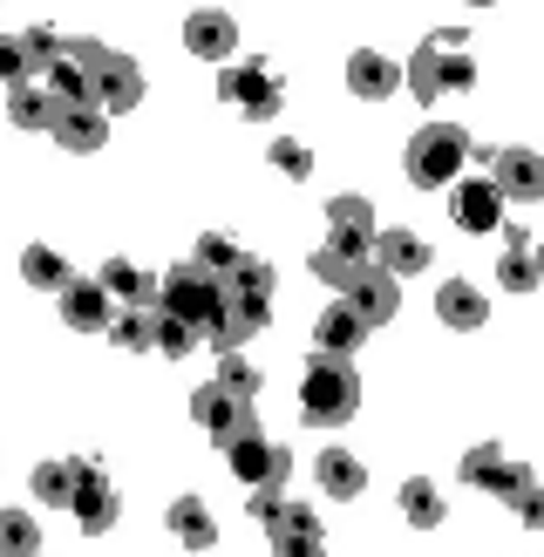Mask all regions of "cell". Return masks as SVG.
Here are the masks:
<instances>
[{
    "mask_svg": "<svg viewBox=\"0 0 544 557\" xmlns=\"http://www.w3.org/2000/svg\"><path fill=\"white\" fill-rule=\"evenodd\" d=\"M272 286H280L272 259H252V252H245L225 278H218V320L205 326V341H211L218 354H238V347L265 326V313H272Z\"/></svg>",
    "mask_w": 544,
    "mask_h": 557,
    "instance_id": "cell-1",
    "label": "cell"
},
{
    "mask_svg": "<svg viewBox=\"0 0 544 557\" xmlns=\"http://www.w3.org/2000/svg\"><path fill=\"white\" fill-rule=\"evenodd\" d=\"M62 54L89 75V96L102 116H129L136 102H144V75H136L129 54H116L109 41H62Z\"/></svg>",
    "mask_w": 544,
    "mask_h": 557,
    "instance_id": "cell-2",
    "label": "cell"
},
{
    "mask_svg": "<svg viewBox=\"0 0 544 557\" xmlns=\"http://www.w3.org/2000/svg\"><path fill=\"white\" fill-rule=\"evenodd\" d=\"M408 89H416V102H443V96H470L477 89V62L462 54V35L449 27V35H429L422 48H416V62H408Z\"/></svg>",
    "mask_w": 544,
    "mask_h": 557,
    "instance_id": "cell-3",
    "label": "cell"
},
{
    "mask_svg": "<svg viewBox=\"0 0 544 557\" xmlns=\"http://www.w3.org/2000/svg\"><path fill=\"white\" fill-rule=\"evenodd\" d=\"M354 408H361V374H354L347 360L313 354L307 381H299V414H307L313 429H341V422H354Z\"/></svg>",
    "mask_w": 544,
    "mask_h": 557,
    "instance_id": "cell-4",
    "label": "cell"
},
{
    "mask_svg": "<svg viewBox=\"0 0 544 557\" xmlns=\"http://www.w3.org/2000/svg\"><path fill=\"white\" fill-rule=\"evenodd\" d=\"M470 163V129L462 123H422L416 136H408V184H456V171Z\"/></svg>",
    "mask_w": 544,
    "mask_h": 557,
    "instance_id": "cell-5",
    "label": "cell"
},
{
    "mask_svg": "<svg viewBox=\"0 0 544 557\" xmlns=\"http://www.w3.org/2000/svg\"><path fill=\"white\" fill-rule=\"evenodd\" d=\"M218 449H225V469H232L245 490H259V483H286V476H293V449H286V442H272L259 422H245L238 435L218 442Z\"/></svg>",
    "mask_w": 544,
    "mask_h": 557,
    "instance_id": "cell-6",
    "label": "cell"
},
{
    "mask_svg": "<svg viewBox=\"0 0 544 557\" xmlns=\"http://www.w3.org/2000/svg\"><path fill=\"white\" fill-rule=\"evenodd\" d=\"M157 286H163V293H157V306H163V313H171V320H184V326L205 341V326L218 320V278H211L205 265H190V259H184V265H171V272H163Z\"/></svg>",
    "mask_w": 544,
    "mask_h": 557,
    "instance_id": "cell-7",
    "label": "cell"
},
{
    "mask_svg": "<svg viewBox=\"0 0 544 557\" xmlns=\"http://www.w3.org/2000/svg\"><path fill=\"white\" fill-rule=\"evenodd\" d=\"M218 96H225V102H238L245 116L272 123V116L286 109V82L272 75V62H238V69H225V75H218Z\"/></svg>",
    "mask_w": 544,
    "mask_h": 557,
    "instance_id": "cell-8",
    "label": "cell"
},
{
    "mask_svg": "<svg viewBox=\"0 0 544 557\" xmlns=\"http://www.w3.org/2000/svg\"><path fill=\"white\" fill-rule=\"evenodd\" d=\"M449 218H456V232H504V198H497V184L490 177H456L449 184Z\"/></svg>",
    "mask_w": 544,
    "mask_h": 557,
    "instance_id": "cell-9",
    "label": "cell"
},
{
    "mask_svg": "<svg viewBox=\"0 0 544 557\" xmlns=\"http://www.w3.org/2000/svg\"><path fill=\"white\" fill-rule=\"evenodd\" d=\"M490 184H497L504 205H537L544 198V150H497L490 157Z\"/></svg>",
    "mask_w": 544,
    "mask_h": 557,
    "instance_id": "cell-10",
    "label": "cell"
},
{
    "mask_svg": "<svg viewBox=\"0 0 544 557\" xmlns=\"http://www.w3.org/2000/svg\"><path fill=\"white\" fill-rule=\"evenodd\" d=\"M190 422H198L211 442H225V435H238L252 422V401H245L238 387H225V381H205L198 395H190Z\"/></svg>",
    "mask_w": 544,
    "mask_h": 557,
    "instance_id": "cell-11",
    "label": "cell"
},
{
    "mask_svg": "<svg viewBox=\"0 0 544 557\" xmlns=\"http://www.w3.org/2000/svg\"><path fill=\"white\" fill-rule=\"evenodd\" d=\"M326 245H341V252H354V259H374V232H381V218H374V205L368 198H326Z\"/></svg>",
    "mask_w": 544,
    "mask_h": 557,
    "instance_id": "cell-12",
    "label": "cell"
},
{
    "mask_svg": "<svg viewBox=\"0 0 544 557\" xmlns=\"http://www.w3.org/2000/svg\"><path fill=\"white\" fill-rule=\"evenodd\" d=\"M75 523H82V531H89V537H102L109 531V523H116L123 517V496H116V483H109L102 476V462L89 456V469H82V490H75Z\"/></svg>",
    "mask_w": 544,
    "mask_h": 557,
    "instance_id": "cell-13",
    "label": "cell"
},
{
    "mask_svg": "<svg viewBox=\"0 0 544 557\" xmlns=\"http://www.w3.org/2000/svg\"><path fill=\"white\" fill-rule=\"evenodd\" d=\"M368 333H374V326L354 313L347 299H334V306L320 313V326H313V347H320L326 360H347V354H361V347H368Z\"/></svg>",
    "mask_w": 544,
    "mask_h": 557,
    "instance_id": "cell-14",
    "label": "cell"
},
{
    "mask_svg": "<svg viewBox=\"0 0 544 557\" xmlns=\"http://www.w3.org/2000/svg\"><path fill=\"white\" fill-rule=\"evenodd\" d=\"M524 476H531V469H524V462H510V456L497 449V442H483V449H470V456H462V483H470V490L510 496V490L524 483Z\"/></svg>",
    "mask_w": 544,
    "mask_h": 557,
    "instance_id": "cell-15",
    "label": "cell"
},
{
    "mask_svg": "<svg viewBox=\"0 0 544 557\" xmlns=\"http://www.w3.org/2000/svg\"><path fill=\"white\" fill-rule=\"evenodd\" d=\"M347 89L361 96V102H388V96L401 89V69H395L381 48H354V54H347Z\"/></svg>",
    "mask_w": 544,
    "mask_h": 557,
    "instance_id": "cell-16",
    "label": "cell"
},
{
    "mask_svg": "<svg viewBox=\"0 0 544 557\" xmlns=\"http://www.w3.org/2000/svg\"><path fill=\"white\" fill-rule=\"evenodd\" d=\"M341 299H347V306H354V313H361L368 326H388V320H395V306H401V286H395V278L381 272V265H368V272L354 278V286H347Z\"/></svg>",
    "mask_w": 544,
    "mask_h": 557,
    "instance_id": "cell-17",
    "label": "cell"
},
{
    "mask_svg": "<svg viewBox=\"0 0 544 557\" xmlns=\"http://www.w3.org/2000/svg\"><path fill=\"white\" fill-rule=\"evenodd\" d=\"M184 48L198 54V62H225V54L238 48V21L218 14V8H198V14L184 21Z\"/></svg>",
    "mask_w": 544,
    "mask_h": 557,
    "instance_id": "cell-18",
    "label": "cell"
},
{
    "mask_svg": "<svg viewBox=\"0 0 544 557\" xmlns=\"http://www.w3.org/2000/svg\"><path fill=\"white\" fill-rule=\"evenodd\" d=\"M435 320L456 326V333H477V326L490 320L483 286H470V278H449V286H435Z\"/></svg>",
    "mask_w": 544,
    "mask_h": 557,
    "instance_id": "cell-19",
    "label": "cell"
},
{
    "mask_svg": "<svg viewBox=\"0 0 544 557\" xmlns=\"http://www.w3.org/2000/svg\"><path fill=\"white\" fill-rule=\"evenodd\" d=\"M374 265L388 272V278H416V272H429V245L416 232L388 225V232H374Z\"/></svg>",
    "mask_w": 544,
    "mask_h": 557,
    "instance_id": "cell-20",
    "label": "cell"
},
{
    "mask_svg": "<svg viewBox=\"0 0 544 557\" xmlns=\"http://www.w3.org/2000/svg\"><path fill=\"white\" fill-rule=\"evenodd\" d=\"M54 144H62V150H75V157H96V150L109 144V116H102L96 102L62 109V116H54Z\"/></svg>",
    "mask_w": 544,
    "mask_h": 557,
    "instance_id": "cell-21",
    "label": "cell"
},
{
    "mask_svg": "<svg viewBox=\"0 0 544 557\" xmlns=\"http://www.w3.org/2000/svg\"><path fill=\"white\" fill-rule=\"evenodd\" d=\"M62 320L75 333H109V293L96 286V278H69L62 286Z\"/></svg>",
    "mask_w": 544,
    "mask_h": 557,
    "instance_id": "cell-22",
    "label": "cell"
},
{
    "mask_svg": "<svg viewBox=\"0 0 544 557\" xmlns=\"http://www.w3.org/2000/svg\"><path fill=\"white\" fill-rule=\"evenodd\" d=\"M96 286H102L109 299H123L129 313H144V306H157V278H150L144 265H129V259H109V265L96 272Z\"/></svg>",
    "mask_w": 544,
    "mask_h": 557,
    "instance_id": "cell-23",
    "label": "cell"
},
{
    "mask_svg": "<svg viewBox=\"0 0 544 557\" xmlns=\"http://www.w3.org/2000/svg\"><path fill=\"white\" fill-rule=\"evenodd\" d=\"M163 523H171V537L184 550H218V523H211V510L198 504V496H177V504L163 510Z\"/></svg>",
    "mask_w": 544,
    "mask_h": 557,
    "instance_id": "cell-24",
    "label": "cell"
},
{
    "mask_svg": "<svg viewBox=\"0 0 544 557\" xmlns=\"http://www.w3.org/2000/svg\"><path fill=\"white\" fill-rule=\"evenodd\" d=\"M313 476H320V490L334 496V504H347V496L368 490V469H361V456H354V449H326V456L313 462Z\"/></svg>",
    "mask_w": 544,
    "mask_h": 557,
    "instance_id": "cell-25",
    "label": "cell"
},
{
    "mask_svg": "<svg viewBox=\"0 0 544 557\" xmlns=\"http://www.w3.org/2000/svg\"><path fill=\"white\" fill-rule=\"evenodd\" d=\"M54 116H62V102H54L41 82H21V89H8V123H14V129H54Z\"/></svg>",
    "mask_w": 544,
    "mask_h": 557,
    "instance_id": "cell-26",
    "label": "cell"
},
{
    "mask_svg": "<svg viewBox=\"0 0 544 557\" xmlns=\"http://www.w3.org/2000/svg\"><path fill=\"white\" fill-rule=\"evenodd\" d=\"M82 469H89V456H69V462H41L35 469V504H75V490H82Z\"/></svg>",
    "mask_w": 544,
    "mask_h": 557,
    "instance_id": "cell-27",
    "label": "cell"
},
{
    "mask_svg": "<svg viewBox=\"0 0 544 557\" xmlns=\"http://www.w3.org/2000/svg\"><path fill=\"white\" fill-rule=\"evenodd\" d=\"M21 278H27V286H41V293H62L75 272H69V259L54 252V245H27V252H21Z\"/></svg>",
    "mask_w": 544,
    "mask_h": 557,
    "instance_id": "cell-28",
    "label": "cell"
},
{
    "mask_svg": "<svg viewBox=\"0 0 544 557\" xmlns=\"http://www.w3.org/2000/svg\"><path fill=\"white\" fill-rule=\"evenodd\" d=\"M401 517L416 523V531H435V523H443V490H435L429 476H408L401 483Z\"/></svg>",
    "mask_w": 544,
    "mask_h": 557,
    "instance_id": "cell-29",
    "label": "cell"
},
{
    "mask_svg": "<svg viewBox=\"0 0 544 557\" xmlns=\"http://www.w3.org/2000/svg\"><path fill=\"white\" fill-rule=\"evenodd\" d=\"M307 265H313L320 286H341V293H347V286H354V278H361L374 259H354V252H341V245H320V252H313Z\"/></svg>",
    "mask_w": 544,
    "mask_h": 557,
    "instance_id": "cell-30",
    "label": "cell"
},
{
    "mask_svg": "<svg viewBox=\"0 0 544 557\" xmlns=\"http://www.w3.org/2000/svg\"><path fill=\"white\" fill-rule=\"evenodd\" d=\"M41 550V523L27 510H0V557H35Z\"/></svg>",
    "mask_w": 544,
    "mask_h": 557,
    "instance_id": "cell-31",
    "label": "cell"
},
{
    "mask_svg": "<svg viewBox=\"0 0 544 557\" xmlns=\"http://www.w3.org/2000/svg\"><path fill=\"white\" fill-rule=\"evenodd\" d=\"M190 347H198V333H190L184 320H171V313L157 306V313H150V354H163V360H184Z\"/></svg>",
    "mask_w": 544,
    "mask_h": 557,
    "instance_id": "cell-32",
    "label": "cell"
},
{
    "mask_svg": "<svg viewBox=\"0 0 544 557\" xmlns=\"http://www.w3.org/2000/svg\"><path fill=\"white\" fill-rule=\"evenodd\" d=\"M497 286H504V293H537V286H544V265H537V252H504V265H497Z\"/></svg>",
    "mask_w": 544,
    "mask_h": 557,
    "instance_id": "cell-33",
    "label": "cell"
},
{
    "mask_svg": "<svg viewBox=\"0 0 544 557\" xmlns=\"http://www.w3.org/2000/svg\"><path fill=\"white\" fill-rule=\"evenodd\" d=\"M21 82H41L35 62H27V41L21 35H0V89H21Z\"/></svg>",
    "mask_w": 544,
    "mask_h": 557,
    "instance_id": "cell-34",
    "label": "cell"
},
{
    "mask_svg": "<svg viewBox=\"0 0 544 557\" xmlns=\"http://www.w3.org/2000/svg\"><path fill=\"white\" fill-rule=\"evenodd\" d=\"M238 259H245V252H238V245H232L225 232H205V238H198V259H190V265H205L211 278H225Z\"/></svg>",
    "mask_w": 544,
    "mask_h": 557,
    "instance_id": "cell-35",
    "label": "cell"
},
{
    "mask_svg": "<svg viewBox=\"0 0 544 557\" xmlns=\"http://www.w3.org/2000/svg\"><path fill=\"white\" fill-rule=\"evenodd\" d=\"M504 504H517V523H524V531H544V483L537 476H524Z\"/></svg>",
    "mask_w": 544,
    "mask_h": 557,
    "instance_id": "cell-36",
    "label": "cell"
},
{
    "mask_svg": "<svg viewBox=\"0 0 544 557\" xmlns=\"http://www.w3.org/2000/svg\"><path fill=\"white\" fill-rule=\"evenodd\" d=\"M150 313H157V306H144V313H123L116 326H109V341L129 347V354H150Z\"/></svg>",
    "mask_w": 544,
    "mask_h": 557,
    "instance_id": "cell-37",
    "label": "cell"
},
{
    "mask_svg": "<svg viewBox=\"0 0 544 557\" xmlns=\"http://www.w3.org/2000/svg\"><path fill=\"white\" fill-rule=\"evenodd\" d=\"M272 171H286V177H313V150H307V144H293V136H272Z\"/></svg>",
    "mask_w": 544,
    "mask_h": 557,
    "instance_id": "cell-38",
    "label": "cell"
},
{
    "mask_svg": "<svg viewBox=\"0 0 544 557\" xmlns=\"http://www.w3.org/2000/svg\"><path fill=\"white\" fill-rule=\"evenodd\" d=\"M272 557H326L320 531H272Z\"/></svg>",
    "mask_w": 544,
    "mask_h": 557,
    "instance_id": "cell-39",
    "label": "cell"
},
{
    "mask_svg": "<svg viewBox=\"0 0 544 557\" xmlns=\"http://www.w3.org/2000/svg\"><path fill=\"white\" fill-rule=\"evenodd\" d=\"M218 381H225V387H238L245 401L259 395V368H252V360H238V354H218Z\"/></svg>",
    "mask_w": 544,
    "mask_h": 557,
    "instance_id": "cell-40",
    "label": "cell"
},
{
    "mask_svg": "<svg viewBox=\"0 0 544 557\" xmlns=\"http://www.w3.org/2000/svg\"><path fill=\"white\" fill-rule=\"evenodd\" d=\"M245 510H252V523H259V531H272V517L286 510V483H259V490H252V504H245Z\"/></svg>",
    "mask_w": 544,
    "mask_h": 557,
    "instance_id": "cell-41",
    "label": "cell"
},
{
    "mask_svg": "<svg viewBox=\"0 0 544 557\" xmlns=\"http://www.w3.org/2000/svg\"><path fill=\"white\" fill-rule=\"evenodd\" d=\"M272 531H320V510H313V504H293V496H286V510L272 517Z\"/></svg>",
    "mask_w": 544,
    "mask_h": 557,
    "instance_id": "cell-42",
    "label": "cell"
},
{
    "mask_svg": "<svg viewBox=\"0 0 544 557\" xmlns=\"http://www.w3.org/2000/svg\"><path fill=\"white\" fill-rule=\"evenodd\" d=\"M504 252H537V245H531L524 225H504Z\"/></svg>",
    "mask_w": 544,
    "mask_h": 557,
    "instance_id": "cell-43",
    "label": "cell"
},
{
    "mask_svg": "<svg viewBox=\"0 0 544 557\" xmlns=\"http://www.w3.org/2000/svg\"><path fill=\"white\" fill-rule=\"evenodd\" d=\"M537 265H544V252H537Z\"/></svg>",
    "mask_w": 544,
    "mask_h": 557,
    "instance_id": "cell-44",
    "label": "cell"
}]
</instances>
